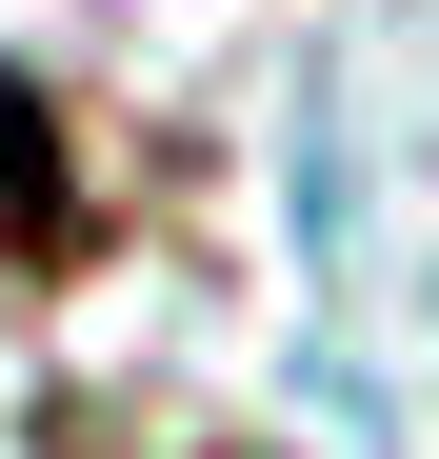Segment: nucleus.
<instances>
[{
	"label": "nucleus",
	"instance_id": "1",
	"mask_svg": "<svg viewBox=\"0 0 439 459\" xmlns=\"http://www.w3.org/2000/svg\"><path fill=\"white\" fill-rule=\"evenodd\" d=\"M81 240H100V200H81V140L40 120V81H0V299H21V280H60Z\"/></svg>",
	"mask_w": 439,
	"mask_h": 459
}]
</instances>
